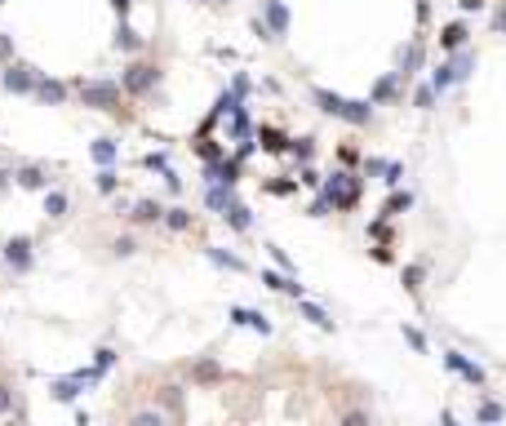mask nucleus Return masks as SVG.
<instances>
[{
  "mask_svg": "<svg viewBox=\"0 0 506 426\" xmlns=\"http://www.w3.org/2000/svg\"><path fill=\"white\" fill-rule=\"evenodd\" d=\"M80 98H84V107L116 111V103H120V85H107V80H80Z\"/></svg>",
  "mask_w": 506,
  "mask_h": 426,
  "instance_id": "obj_1",
  "label": "nucleus"
},
{
  "mask_svg": "<svg viewBox=\"0 0 506 426\" xmlns=\"http://www.w3.org/2000/svg\"><path fill=\"white\" fill-rule=\"evenodd\" d=\"M325 195H329V205L333 209H356V200H360V183L351 173H333L329 183H325Z\"/></svg>",
  "mask_w": 506,
  "mask_h": 426,
  "instance_id": "obj_2",
  "label": "nucleus"
},
{
  "mask_svg": "<svg viewBox=\"0 0 506 426\" xmlns=\"http://www.w3.org/2000/svg\"><path fill=\"white\" fill-rule=\"evenodd\" d=\"M466 71H471V58H453V62H440V67L431 71V85H435V93H444L449 85H458V80H466Z\"/></svg>",
  "mask_w": 506,
  "mask_h": 426,
  "instance_id": "obj_3",
  "label": "nucleus"
},
{
  "mask_svg": "<svg viewBox=\"0 0 506 426\" xmlns=\"http://www.w3.org/2000/svg\"><path fill=\"white\" fill-rule=\"evenodd\" d=\"M444 369H449V373H462L471 386H484V369H480V364H471L462 351H444Z\"/></svg>",
  "mask_w": 506,
  "mask_h": 426,
  "instance_id": "obj_4",
  "label": "nucleus"
},
{
  "mask_svg": "<svg viewBox=\"0 0 506 426\" xmlns=\"http://www.w3.org/2000/svg\"><path fill=\"white\" fill-rule=\"evenodd\" d=\"M156 80H160L156 67H147V62H133V67L125 71V89H129V93H147Z\"/></svg>",
  "mask_w": 506,
  "mask_h": 426,
  "instance_id": "obj_5",
  "label": "nucleus"
},
{
  "mask_svg": "<svg viewBox=\"0 0 506 426\" xmlns=\"http://www.w3.org/2000/svg\"><path fill=\"white\" fill-rule=\"evenodd\" d=\"M36 71H31V67H18V62H9V67H5V89L9 93H31V89H36Z\"/></svg>",
  "mask_w": 506,
  "mask_h": 426,
  "instance_id": "obj_6",
  "label": "nucleus"
},
{
  "mask_svg": "<svg viewBox=\"0 0 506 426\" xmlns=\"http://www.w3.org/2000/svg\"><path fill=\"white\" fill-rule=\"evenodd\" d=\"M262 13H266V31L280 40L284 31H289V9H284L280 0H262Z\"/></svg>",
  "mask_w": 506,
  "mask_h": 426,
  "instance_id": "obj_7",
  "label": "nucleus"
},
{
  "mask_svg": "<svg viewBox=\"0 0 506 426\" xmlns=\"http://www.w3.org/2000/svg\"><path fill=\"white\" fill-rule=\"evenodd\" d=\"M231 320H235V324H244V329H253V333H262V338H266V333H271V320H266V316H262V311H249V306H235V311H231Z\"/></svg>",
  "mask_w": 506,
  "mask_h": 426,
  "instance_id": "obj_8",
  "label": "nucleus"
},
{
  "mask_svg": "<svg viewBox=\"0 0 506 426\" xmlns=\"http://www.w3.org/2000/svg\"><path fill=\"white\" fill-rule=\"evenodd\" d=\"M5 258H9V267H18V271H27V267H31V240H27V236H18V240H9V244H5Z\"/></svg>",
  "mask_w": 506,
  "mask_h": 426,
  "instance_id": "obj_9",
  "label": "nucleus"
},
{
  "mask_svg": "<svg viewBox=\"0 0 506 426\" xmlns=\"http://www.w3.org/2000/svg\"><path fill=\"white\" fill-rule=\"evenodd\" d=\"M209 178H213V183L235 187V183H240V160H223V165H218V160H209Z\"/></svg>",
  "mask_w": 506,
  "mask_h": 426,
  "instance_id": "obj_10",
  "label": "nucleus"
},
{
  "mask_svg": "<svg viewBox=\"0 0 506 426\" xmlns=\"http://www.w3.org/2000/svg\"><path fill=\"white\" fill-rule=\"evenodd\" d=\"M262 284L276 289V293H289V298H302V284L289 280V275H280V271H262Z\"/></svg>",
  "mask_w": 506,
  "mask_h": 426,
  "instance_id": "obj_11",
  "label": "nucleus"
},
{
  "mask_svg": "<svg viewBox=\"0 0 506 426\" xmlns=\"http://www.w3.org/2000/svg\"><path fill=\"white\" fill-rule=\"evenodd\" d=\"M400 80H404L400 71H391V76H382V80H378V85H373V89H369V103H373V107H378V103H386V98H395V85H400Z\"/></svg>",
  "mask_w": 506,
  "mask_h": 426,
  "instance_id": "obj_12",
  "label": "nucleus"
},
{
  "mask_svg": "<svg viewBox=\"0 0 506 426\" xmlns=\"http://www.w3.org/2000/svg\"><path fill=\"white\" fill-rule=\"evenodd\" d=\"M315 103H320L325 116H337V120L347 116V98H337V93H329V89H315Z\"/></svg>",
  "mask_w": 506,
  "mask_h": 426,
  "instance_id": "obj_13",
  "label": "nucleus"
},
{
  "mask_svg": "<svg viewBox=\"0 0 506 426\" xmlns=\"http://www.w3.org/2000/svg\"><path fill=\"white\" fill-rule=\"evenodd\" d=\"M31 93H36L40 103H67V85H58V80H36Z\"/></svg>",
  "mask_w": 506,
  "mask_h": 426,
  "instance_id": "obj_14",
  "label": "nucleus"
},
{
  "mask_svg": "<svg viewBox=\"0 0 506 426\" xmlns=\"http://www.w3.org/2000/svg\"><path fill=\"white\" fill-rule=\"evenodd\" d=\"M13 183H18V187H27V191H40V187L49 183V178H45V169L27 165V169H18V173H13Z\"/></svg>",
  "mask_w": 506,
  "mask_h": 426,
  "instance_id": "obj_15",
  "label": "nucleus"
},
{
  "mask_svg": "<svg viewBox=\"0 0 506 426\" xmlns=\"http://www.w3.org/2000/svg\"><path fill=\"white\" fill-rule=\"evenodd\" d=\"M205 200H209V209H218V213H227V209L235 205V200H231V187H227V183L209 187V191H205Z\"/></svg>",
  "mask_w": 506,
  "mask_h": 426,
  "instance_id": "obj_16",
  "label": "nucleus"
},
{
  "mask_svg": "<svg viewBox=\"0 0 506 426\" xmlns=\"http://www.w3.org/2000/svg\"><path fill=\"white\" fill-rule=\"evenodd\" d=\"M80 386H84L80 378H58L49 391H54V400H58V404H67V400H76V396H80Z\"/></svg>",
  "mask_w": 506,
  "mask_h": 426,
  "instance_id": "obj_17",
  "label": "nucleus"
},
{
  "mask_svg": "<svg viewBox=\"0 0 506 426\" xmlns=\"http://www.w3.org/2000/svg\"><path fill=\"white\" fill-rule=\"evenodd\" d=\"M160 218H164V209L156 200H138V205H133V222H160Z\"/></svg>",
  "mask_w": 506,
  "mask_h": 426,
  "instance_id": "obj_18",
  "label": "nucleus"
},
{
  "mask_svg": "<svg viewBox=\"0 0 506 426\" xmlns=\"http://www.w3.org/2000/svg\"><path fill=\"white\" fill-rule=\"evenodd\" d=\"M369 116H373V103H351L347 98V125H369Z\"/></svg>",
  "mask_w": 506,
  "mask_h": 426,
  "instance_id": "obj_19",
  "label": "nucleus"
},
{
  "mask_svg": "<svg viewBox=\"0 0 506 426\" xmlns=\"http://www.w3.org/2000/svg\"><path fill=\"white\" fill-rule=\"evenodd\" d=\"M440 45H444V49H462V45H466V27H462V23H449V27L440 31Z\"/></svg>",
  "mask_w": 506,
  "mask_h": 426,
  "instance_id": "obj_20",
  "label": "nucleus"
},
{
  "mask_svg": "<svg viewBox=\"0 0 506 426\" xmlns=\"http://www.w3.org/2000/svg\"><path fill=\"white\" fill-rule=\"evenodd\" d=\"M89 151H94L98 165H116V142H111V138H98V142L89 146Z\"/></svg>",
  "mask_w": 506,
  "mask_h": 426,
  "instance_id": "obj_21",
  "label": "nucleus"
},
{
  "mask_svg": "<svg viewBox=\"0 0 506 426\" xmlns=\"http://www.w3.org/2000/svg\"><path fill=\"white\" fill-rule=\"evenodd\" d=\"M302 316H307L315 329H333V320L325 316V306H315V302H302Z\"/></svg>",
  "mask_w": 506,
  "mask_h": 426,
  "instance_id": "obj_22",
  "label": "nucleus"
},
{
  "mask_svg": "<svg viewBox=\"0 0 506 426\" xmlns=\"http://www.w3.org/2000/svg\"><path fill=\"white\" fill-rule=\"evenodd\" d=\"M409 205H413V195H409V191H395L391 200H386V209H382V218H395V213H404V209H409Z\"/></svg>",
  "mask_w": 506,
  "mask_h": 426,
  "instance_id": "obj_23",
  "label": "nucleus"
},
{
  "mask_svg": "<svg viewBox=\"0 0 506 426\" xmlns=\"http://www.w3.org/2000/svg\"><path fill=\"white\" fill-rule=\"evenodd\" d=\"M258 142L266 146V151H284V146H289V138H284L280 129H262V134H258Z\"/></svg>",
  "mask_w": 506,
  "mask_h": 426,
  "instance_id": "obj_24",
  "label": "nucleus"
},
{
  "mask_svg": "<svg viewBox=\"0 0 506 426\" xmlns=\"http://www.w3.org/2000/svg\"><path fill=\"white\" fill-rule=\"evenodd\" d=\"M116 45H120L125 54H133V49L142 45V36H138V31H133V27H125V23H120V31H116Z\"/></svg>",
  "mask_w": 506,
  "mask_h": 426,
  "instance_id": "obj_25",
  "label": "nucleus"
},
{
  "mask_svg": "<svg viewBox=\"0 0 506 426\" xmlns=\"http://www.w3.org/2000/svg\"><path fill=\"white\" fill-rule=\"evenodd\" d=\"M227 222L235 226V231H249V226H253V218H249L244 205H231V209H227Z\"/></svg>",
  "mask_w": 506,
  "mask_h": 426,
  "instance_id": "obj_26",
  "label": "nucleus"
},
{
  "mask_svg": "<svg viewBox=\"0 0 506 426\" xmlns=\"http://www.w3.org/2000/svg\"><path fill=\"white\" fill-rule=\"evenodd\" d=\"M45 213H49V218H62V213H67V195L62 191H49L45 195Z\"/></svg>",
  "mask_w": 506,
  "mask_h": 426,
  "instance_id": "obj_27",
  "label": "nucleus"
},
{
  "mask_svg": "<svg viewBox=\"0 0 506 426\" xmlns=\"http://www.w3.org/2000/svg\"><path fill=\"white\" fill-rule=\"evenodd\" d=\"M476 418H480V422H502V418H506V408L493 404V400H484V404L476 408Z\"/></svg>",
  "mask_w": 506,
  "mask_h": 426,
  "instance_id": "obj_28",
  "label": "nucleus"
},
{
  "mask_svg": "<svg viewBox=\"0 0 506 426\" xmlns=\"http://www.w3.org/2000/svg\"><path fill=\"white\" fill-rule=\"evenodd\" d=\"M209 262H218V267H227V271H244V262L231 258V253H223V249H209Z\"/></svg>",
  "mask_w": 506,
  "mask_h": 426,
  "instance_id": "obj_29",
  "label": "nucleus"
},
{
  "mask_svg": "<svg viewBox=\"0 0 506 426\" xmlns=\"http://www.w3.org/2000/svg\"><path fill=\"white\" fill-rule=\"evenodd\" d=\"M164 222L174 226V231H187V226H191V213H187V209H169V213H164Z\"/></svg>",
  "mask_w": 506,
  "mask_h": 426,
  "instance_id": "obj_30",
  "label": "nucleus"
},
{
  "mask_svg": "<svg viewBox=\"0 0 506 426\" xmlns=\"http://www.w3.org/2000/svg\"><path fill=\"white\" fill-rule=\"evenodd\" d=\"M417 62H422V45H409V54H404V67H400V76L409 80V76L417 71Z\"/></svg>",
  "mask_w": 506,
  "mask_h": 426,
  "instance_id": "obj_31",
  "label": "nucleus"
},
{
  "mask_svg": "<svg viewBox=\"0 0 506 426\" xmlns=\"http://www.w3.org/2000/svg\"><path fill=\"white\" fill-rule=\"evenodd\" d=\"M116 187H120V178H116V169H111V165H103V173H98V191L111 195Z\"/></svg>",
  "mask_w": 506,
  "mask_h": 426,
  "instance_id": "obj_32",
  "label": "nucleus"
},
{
  "mask_svg": "<svg viewBox=\"0 0 506 426\" xmlns=\"http://www.w3.org/2000/svg\"><path fill=\"white\" fill-rule=\"evenodd\" d=\"M404 289H409V293L422 289V267H417V262H413V267H404Z\"/></svg>",
  "mask_w": 506,
  "mask_h": 426,
  "instance_id": "obj_33",
  "label": "nucleus"
},
{
  "mask_svg": "<svg viewBox=\"0 0 506 426\" xmlns=\"http://www.w3.org/2000/svg\"><path fill=\"white\" fill-rule=\"evenodd\" d=\"M196 378L200 382H218V378H223V369H218V364H196Z\"/></svg>",
  "mask_w": 506,
  "mask_h": 426,
  "instance_id": "obj_34",
  "label": "nucleus"
},
{
  "mask_svg": "<svg viewBox=\"0 0 506 426\" xmlns=\"http://www.w3.org/2000/svg\"><path fill=\"white\" fill-rule=\"evenodd\" d=\"M413 103H417L422 111H431V103H435V85H422V89H417V98H413Z\"/></svg>",
  "mask_w": 506,
  "mask_h": 426,
  "instance_id": "obj_35",
  "label": "nucleus"
},
{
  "mask_svg": "<svg viewBox=\"0 0 506 426\" xmlns=\"http://www.w3.org/2000/svg\"><path fill=\"white\" fill-rule=\"evenodd\" d=\"M111 364H116V351H107V347H103V351L94 355V369H98V373H107Z\"/></svg>",
  "mask_w": 506,
  "mask_h": 426,
  "instance_id": "obj_36",
  "label": "nucleus"
},
{
  "mask_svg": "<svg viewBox=\"0 0 506 426\" xmlns=\"http://www.w3.org/2000/svg\"><path fill=\"white\" fill-rule=\"evenodd\" d=\"M289 151H293L298 160H311V151H315V146H311V138H302V142H293V146H289Z\"/></svg>",
  "mask_w": 506,
  "mask_h": 426,
  "instance_id": "obj_37",
  "label": "nucleus"
},
{
  "mask_svg": "<svg viewBox=\"0 0 506 426\" xmlns=\"http://www.w3.org/2000/svg\"><path fill=\"white\" fill-rule=\"evenodd\" d=\"M0 62H13V40L0 31Z\"/></svg>",
  "mask_w": 506,
  "mask_h": 426,
  "instance_id": "obj_38",
  "label": "nucleus"
},
{
  "mask_svg": "<svg viewBox=\"0 0 506 426\" xmlns=\"http://www.w3.org/2000/svg\"><path fill=\"white\" fill-rule=\"evenodd\" d=\"M404 338H409V342H413V351H427V338H422L417 329H404Z\"/></svg>",
  "mask_w": 506,
  "mask_h": 426,
  "instance_id": "obj_39",
  "label": "nucleus"
},
{
  "mask_svg": "<svg viewBox=\"0 0 506 426\" xmlns=\"http://www.w3.org/2000/svg\"><path fill=\"white\" fill-rule=\"evenodd\" d=\"M298 183H266V191H271V195H289Z\"/></svg>",
  "mask_w": 506,
  "mask_h": 426,
  "instance_id": "obj_40",
  "label": "nucleus"
},
{
  "mask_svg": "<svg viewBox=\"0 0 506 426\" xmlns=\"http://www.w3.org/2000/svg\"><path fill=\"white\" fill-rule=\"evenodd\" d=\"M329 209H333V205H329V195H320V200L311 205V213H315V218H325V213H329Z\"/></svg>",
  "mask_w": 506,
  "mask_h": 426,
  "instance_id": "obj_41",
  "label": "nucleus"
},
{
  "mask_svg": "<svg viewBox=\"0 0 506 426\" xmlns=\"http://www.w3.org/2000/svg\"><path fill=\"white\" fill-rule=\"evenodd\" d=\"M133 422H138V426H160V413H138Z\"/></svg>",
  "mask_w": 506,
  "mask_h": 426,
  "instance_id": "obj_42",
  "label": "nucleus"
},
{
  "mask_svg": "<svg viewBox=\"0 0 506 426\" xmlns=\"http://www.w3.org/2000/svg\"><path fill=\"white\" fill-rule=\"evenodd\" d=\"M13 408V400H9V386H0V413H9Z\"/></svg>",
  "mask_w": 506,
  "mask_h": 426,
  "instance_id": "obj_43",
  "label": "nucleus"
},
{
  "mask_svg": "<svg viewBox=\"0 0 506 426\" xmlns=\"http://www.w3.org/2000/svg\"><path fill=\"white\" fill-rule=\"evenodd\" d=\"M111 5H116V13H120V18H125V13H129V5H133V0H111Z\"/></svg>",
  "mask_w": 506,
  "mask_h": 426,
  "instance_id": "obj_44",
  "label": "nucleus"
},
{
  "mask_svg": "<svg viewBox=\"0 0 506 426\" xmlns=\"http://www.w3.org/2000/svg\"><path fill=\"white\" fill-rule=\"evenodd\" d=\"M493 27H497V31H506V9H502V13H497V18H493Z\"/></svg>",
  "mask_w": 506,
  "mask_h": 426,
  "instance_id": "obj_45",
  "label": "nucleus"
},
{
  "mask_svg": "<svg viewBox=\"0 0 506 426\" xmlns=\"http://www.w3.org/2000/svg\"><path fill=\"white\" fill-rule=\"evenodd\" d=\"M5 183H9V173H0V187H5Z\"/></svg>",
  "mask_w": 506,
  "mask_h": 426,
  "instance_id": "obj_46",
  "label": "nucleus"
},
{
  "mask_svg": "<svg viewBox=\"0 0 506 426\" xmlns=\"http://www.w3.org/2000/svg\"><path fill=\"white\" fill-rule=\"evenodd\" d=\"M0 5H5V0H0Z\"/></svg>",
  "mask_w": 506,
  "mask_h": 426,
  "instance_id": "obj_47",
  "label": "nucleus"
}]
</instances>
